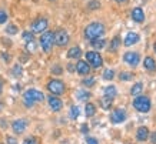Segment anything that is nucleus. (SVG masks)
I'll use <instances>...</instances> for the list:
<instances>
[{
	"instance_id": "42",
	"label": "nucleus",
	"mask_w": 156,
	"mask_h": 144,
	"mask_svg": "<svg viewBox=\"0 0 156 144\" xmlns=\"http://www.w3.org/2000/svg\"><path fill=\"white\" fill-rule=\"evenodd\" d=\"M80 130H82V133H83V134H87V131H89V127H87L86 124H83V125H82Z\"/></svg>"
},
{
	"instance_id": "18",
	"label": "nucleus",
	"mask_w": 156,
	"mask_h": 144,
	"mask_svg": "<svg viewBox=\"0 0 156 144\" xmlns=\"http://www.w3.org/2000/svg\"><path fill=\"white\" fill-rule=\"evenodd\" d=\"M82 56V50L80 47H72V49H69V51H67V57L69 59H79V57Z\"/></svg>"
},
{
	"instance_id": "2",
	"label": "nucleus",
	"mask_w": 156,
	"mask_h": 144,
	"mask_svg": "<svg viewBox=\"0 0 156 144\" xmlns=\"http://www.w3.org/2000/svg\"><path fill=\"white\" fill-rule=\"evenodd\" d=\"M105 26L99 22H93L90 23L89 26H86L85 29V37L89 39V40H95V39H99L105 34Z\"/></svg>"
},
{
	"instance_id": "5",
	"label": "nucleus",
	"mask_w": 156,
	"mask_h": 144,
	"mask_svg": "<svg viewBox=\"0 0 156 144\" xmlns=\"http://www.w3.org/2000/svg\"><path fill=\"white\" fill-rule=\"evenodd\" d=\"M48 90L53 96H60V94H63L66 91V86H65V83L62 80L53 79L48 83Z\"/></svg>"
},
{
	"instance_id": "9",
	"label": "nucleus",
	"mask_w": 156,
	"mask_h": 144,
	"mask_svg": "<svg viewBox=\"0 0 156 144\" xmlns=\"http://www.w3.org/2000/svg\"><path fill=\"white\" fill-rule=\"evenodd\" d=\"M48 29V19L44 17H40V19H36L32 24V33H43Z\"/></svg>"
},
{
	"instance_id": "29",
	"label": "nucleus",
	"mask_w": 156,
	"mask_h": 144,
	"mask_svg": "<svg viewBox=\"0 0 156 144\" xmlns=\"http://www.w3.org/2000/svg\"><path fill=\"white\" fill-rule=\"evenodd\" d=\"M17 32H19V29H17L16 24H9V26L6 27V33H7V34H16Z\"/></svg>"
},
{
	"instance_id": "14",
	"label": "nucleus",
	"mask_w": 156,
	"mask_h": 144,
	"mask_svg": "<svg viewBox=\"0 0 156 144\" xmlns=\"http://www.w3.org/2000/svg\"><path fill=\"white\" fill-rule=\"evenodd\" d=\"M149 129H147L146 125H140L139 129L136 130V139L137 141H146L149 139Z\"/></svg>"
},
{
	"instance_id": "32",
	"label": "nucleus",
	"mask_w": 156,
	"mask_h": 144,
	"mask_svg": "<svg viewBox=\"0 0 156 144\" xmlns=\"http://www.w3.org/2000/svg\"><path fill=\"white\" fill-rule=\"evenodd\" d=\"M23 40H24L26 43H27V42H32V40H34L33 33H32V32H24V33H23Z\"/></svg>"
},
{
	"instance_id": "40",
	"label": "nucleus",
	"mask_w": 156,
	"mask_h": 144,
	"mask_svg": "<svg viewBox=\"0 0 156 144\" xmlns=\"http://www.w3.org/2000/svg\"><path fill=\"white\" fill-rule=\"evenodd\" d=\"M149 137H151V143L156 144V131L155 133H152V134H149Z\"/></svg>"
},
{
	"instance_id": "35",
	"label": "nucleus",
	"mask_w": 156,
	"mask_h": 144,
	"mask_svg": "<svg viewBox=\"0 0 156 144\" xmlns=\"http://www.w3.org/2000/svg\"><path fill=\"white\" fill-rule=\"evenodd\" d=\"M7 22V13L5 10H0V24H3Z\"/></svg>"
},
{
	"instance_id": "45",
	"label": "nucleus",
	"mask_w": 156,
	"mask_h": 144,
	"mask_svg": "<svg viewBox=\"0 0 156 144\" xmlns=\"http://www.w3.org/2000/svg\"><path fill=\"white\" fill-rule=\"evenodd\" d=\"M115 2H116V3H126L128 0H115Z\"/></svg>"
},
{
	"instance_id": "37",
	"label": "nucleus",
	"mask_w": 156,
	"mask_h": 144,
	"mask_svg": "<svg viewBox=\"0 0 156 144\" xmlns=\"http://www.w3.org/2000/svg\"><path fill=\"white\" fill-rule=\"evenodd\" d=\"M6 141H7V144H19L17 143V139H14V137H12V135H7Z\"/></svg>"
},
{
	"instance_id": "28",
	"label": "nucleus",
	"mask_w": 156,
	"mask_h": 144,
	"mask_svg": "<svg viewBox=\"0 0 156 144\" xmlns=\"http://www.w3.org/2000/svg\"><path fill=\"white\" fill-rule=\"evenodd\" d=\"M103 79L105 80H113L115 79V71L112 69H106L103 71Z\"/></svg>"
},
{
	"instance_id": "11",
	"label": "nucleus",
	"mask_w": 156,
	"mask_h": 144,
	"mask_svg": "<svg viewBox=\"0 0 156 144\" xmlns=\"http://www.w3.org/2000/svg\"><path fill=\"white\" fill-rule=\"evenodd\" d=\"M48 103H49V106H50V108H52V111H55V113L60 111L62 107H63V103L59 98V96H49Z\"/></svg>"
},
{
	"instance_id": "27",
	"label": "nucleus",
	"mask_w": 156,
	"mask_h": 144,
	"mask_svg": "<svg viewBox=\"0 0 156 144\" xmlns=\"http://www.w3.org/2000/svg\"><path fill=\"white\" fill-rule=\"evenodd\" d=\"M36 49H37V44H36V42H34V40L26 43V50H27L29 53H34V51H36Z\"/></svg>"
},
{
	"instance_id": "34",
	"label": "nucleus",
	"mask_w": 156,
	"mask_h": 144,
	"mask_svg": "<svg viewBox=\"0 0 156 144\" xmlns=\"http://www.w3.org/2000/svg\"><path fill=\"white\" fill-rule=\"evenodd\" d=\"M13 74L16 76V77H20L22 76V66H19V64H16L13 67Z\"/></svg>"
},
{
	"instance_id": "15",
	"label": "nucleus",
	"mask_w": 156,
	"mask_h": 144,
	"mask_svg": "<svg viewBox=\"0 0 156 144\" xmlns=\"http://www.w3.org/2000/svg\"><path fill=\"white\" fill-rule=\"evenodd\" d=\"M139 34L135 32H130L126 34V37H125V46L129 47V46H133V44H136V43H139Z\"/></svg>"
},
{
	"instance_id": "33",
	"label": "nucleus",
	"mask_w": 156,
	"mask_h": 144,
	"mask_svg": "<svg viewBox=\"0 0 156 144\" xmlns=\"http://www.w3.org/2000/svg\"><path fill=\"white\" fill-rule=\"evenodd\" d=\"M23 144H39V140L36 137H33V135H30L27 139H24Z\"/></svg>"
},
{
	"instance_id": "4",
	"label": "nucleus",
	"mask_w": 156,
	"mask_h": 144,
	"mask_svg": "<svg viewBox=\"0 0 156 144\" xmlns=\"http://www.w3.org/2000/svg\"><path fill=\"white\" fill-rule=\"evenodd\" d=\"M133 107L136 108L139 113H147L151 110V100L146 96H137L135 100H133Z\"/></svg>"
},
{
	"instance_id": "22",
	"label": "nucleus",
	"mask_w": 156,
	"mask_h": 144,
	"mask_svg": "<svg viewBox=\"0 0 156 144\" xmlns=\"http://www.w3.org/2000/svg\"><path fill=\"white\" fill-rule=\"evenodd\" d=\"M90 44H92V47L93 49H96V50H100V49H103L105 46H106V40H103V39H95V40H90Z\"/></svg>"
},
{
	"instance_id": "19",
	"label": "nucleus",
	"mask_w": 156,
	"mask_h": 144,
	"mask_svg": "<svg viewBox=\"0 0 156 144\" xmlns=\"http://www.w3.org/2000/svg\"><path fill=\"white\" fill-rule=\"evenodd\" d=\"M143 66H145V69H146L147 71H155L156 70V63L152 57H146L145 61H143Z\"/></svg>"
},
{
	"instance_id": "24",
	"label": "nucleus",
	"mask_w": 156,
	"mask_h": 144,
	"mask_svg": "<svg viewBox=\"0 0 156 144\" xmlns=\"http://www.w3.org/2000/svg\"><path fill=\"white\" fill-rule=\"evenodd\" d=\"M119 46H120V37H119V36H115V37L112 39L110 44H109V50H110V51H116L119 49Z\"/></svg>"
},
{
	"instance_id": "7",
	"label": "nucleus",
	"mask_w": 156,
	"mask_h": 144,
	"mask_svg": "<svg viewBox=\"0 0 156 144\" xmlns=\"http://www.w3.org/2000/svg\"><path fill=\"white\" fill-rule=\"evenodd\" d=\"M69 34H67L66 30H63V29H60V30H57L56 33H55V44L59 47H65L69 43Z\"/></svg>"
},
{
	"instance_id": "36",
	"label": "nucleus",
	"mask_w": 156,
	"mask_h": 144,
	"mask_svg": "<svg viewBox=\"0 0 156 144\" xmlns=\"http://www.w3.org/2000/svg\"><path fill=\"white\" fill-rule=\"evenodd\" d=\"M100 7V3L98 2V0H93V2H90L89 3V9L90 10H96V9H99Z\"/></svg>"
},
{
	"instance_id": "38",
	"label": "nucleus",
	"mask_w": 156,
	"mask_h": 144,
	"mask_svg": "<svg viewBox=\"0 0 156 144\" xmlns=\"http://www.w3.org/2000/svg\"><path fill=\"white\" fill-rule=\"evenodd\" d=\"M86 143L87 144H99V141L95 137H86Z\"/></svg>"
},
{
	"instance_id": "31",
	"label": "nucleus",
	"mask_w": 156,
	"mask_h": 144,
	"mask_svg": "<svg viewBox=\"0 0 156 144\" xmlns=\"http://www.w3.org/2000/svg\"><path fill=\"white\" fill-rule=\"evenodd\" d=\"M83 86H86V87H92L93 84H95V77H86V79H83Z\"/></svg>"
},
{
	"instance_id": "1",
	"label": "nucleus",
	"mask_w": 156,
	"mask_h": 144,
	"mask_svg": "<svg viewBox=\"0 0 156 144\" xmlns=\"http://www.w3.org/2000/svg\"><path fill=\"white\" fill-rule=\"evenodd\" d=\"M44 100V94L42 91H39L36 88H29L27 91H24L23 94V103L26 107H32L36 103H40Z\"/></svg>"
},
{
	"instance_id": "44",
	"label": "nucleus",
	"mask_w": 156,
	"mask_h": 144,
	"mask_svg": "<svg viewBox=\"0 0 156 144\" xmlns=\"http://www.w3.org/2000/svg\"><path fill=\"white\" fill-rule=\"evenodd\" d=\"M3 86H5V83H3V80L0 79V94L3 93Z\"/></svg>"
},
{
	"instance_id": "10",
	"label": "nucleus",
	"mask_w": 156,
	"mask_h": 144,
	"mask_svg": "<svg viewBox=\"0 0 156 144\" xmlns=\"http://www.w3.org/2000/svg\"><path fill=\"white\" fill-rule=\"evenodd\" d=\"M123 60L126 61L129 66H132V67H136L139 64V61H140V56L137 54L136 51H128V53H125V56H123Z\"/></svg>"
},
{
	"instance_id": "43",
	"label": "nucleus",
	"mask_w": 156,
	"mask_h": 144,
	"mask_svg": "<svg viewBox=\"0 0 156 144\" xmlns=\"http://www.w3.org/2000/svg\"><path fill=\"white\" fill-rule=\"evenodd\" d=\"M2 57L5 59V61H10V57L7 56V53H2Z\"/></svg>"
},
{
	"instance_id": "13",
	"label": "nucleus",
	"mask_w": 156,
	"mask_h": 144,
	"mask_svg": "<svg viewBox=\"0 0 156 144\" xmlns=\"http://www.w3.org/2000/svg\"><path fill=\"white\" fill-rule=\"evenodd\" d=\"M76 71L80 76H87L90 73V64L85 60H79L76 64Z\"/></svg>"
},
{
	"instance_id": "48",
	"label": "nucleus",
	"mask_w": 156,
	"mask_h": 144,
	"mask_svg": "<svg viewBox=\"0 0 156 144\" xmlns=\"http://www.w3.org/2000/svg\"><path fill=\"white\" fill-rule=\"evenodd\" d=\"M49 2H55V0H49Z\"/></svg>"
},
{
	"instance_id": "23",
	"label": "nucleus",
	"mask_w": 156,
	"mask_h": 144,
	"mask_svg": "<svg viewBox=\"0 0 156 144\" xmlns=\"http://www.w3.org/2000/svg\"><path fill=\"white\" fill-rule=\"evenodd\" d=\"M103 93H105V96H108V97L115 98L116 97V94H118V90H116L115 86H108V87L103 88Z\"/></svg>"
},
{
	"instance_id": "21",
	"label": "nucleus",
	"mask_w": 156,
	"mask_h": 144,
	"mask_svg": "<svg viewBox=\"0 0 156 144\" xmlns=\"http://www.w3.org/2000/svg\"><path fill=\"white\" fill-rule=\"evenodd\" d=\"M112 104H113V98H112V97L105 96V97L100 100V106H102V108H103V110H109V108L112 107Z\"/></svg>"
},
{
	"instance_id": "20",
	"label": "nucleus",
	"mask_w": 156,
	"mask_h": 144,
	"mask_svg": "<svg viewBox=\"0 0 156 144\" xmlns=\"http://www.w3.org/2000/svg\"><path fill=\"white\" fill-rule=\"evenodd\" d=\"M85 114H86V117H93L96 114V106L93 104V103H86Z\"/></svg>"
},
{
	"instance_id": "8",
	"label": "nucleus",
	"mask_w": 156,
	"mask_h": 144,
	"mask_svg": "<svg viewBox=\"0 0 156 144\" xmlns=\"http://www.w3.org/2000/svg\"><path fill=\"white\" fill-rule=\"evenodd\" d=\"M126 111L123 110V108H115L113 111L110 113V121L113 123V124H120L123 121L126 120Z\"/></svg>"
},
{
	"instance_id": "30",
	"label": "nucleus",
	"mask_w": 156,
	"mask_h": 144,
	"mask_svg": "<svg viewBox=\"0 0 156 144\" xmlns=\"http://www.w3.org/2000/svg\"><path fill=\"white\" fill-rule=\"evenodd\" d=\"M119 77H120V80H123V81H128V80L133 79V74L132 73H128V71H122V73L119 74Z\"/></svg>"
},
{
	"instance_id": "3",
	"label": "nucleus",
	"mask_w": 156,
	"mask_h": 144,
	"mask_svg": "<svg viewBox=\"0 0 156 144\" xmlns=\"http://www.w3.org/2000/svg\"><path fill=\"white\" fill-rule=\"evenodd\" d=\"M55 44V33L53 32H43L40 36V46L44 53H50Z\"/></svg>"
},
{
	"instance_id": "39",
	"label": "nucleus",
	"mask_w": 156,
	"mask_h": 144,
	"mask_svg": "<svg viewBox=\"0 0 156 144\" xmlns=\"http://www.w3.org/2000/svg\"><path fill=\"white\" fill-rule=\"evenodd\" d=\"M52 73L53 74H62V67L60 66H55L52 69Z\"/></svg>"
},
{
	"instance_id": "41",
	"label": "nucleus",
	"mask_w": 156,
	"mask_h": 144,
	"mask_svg": "<svg viewBox=\"0 0 156 144\" xmlns=\"http://www.w3.org/2000/svg\"><path fill=\"white\" fill-rule=\"evenodd\" d=\"M75 70H76V66H73V64H67V71H69V73H73Z\"/></svg>"
},
{
	"instance_id": "12",
	"label": "nucleus",
	"mask_w": 156,
	"mask_h": 144,
	"mask_svg": "<svg viewBox=\"0 0 156 144\" xmlns=\"http://www.w3.org/2000/svg\"><path fill=\"white\" fill-rule=\"evenodd\" d=\"M26 127H27V121L24 120V118H19V120H14L13 123H12V129H13V131L16 134L24 133Z\"/></svg>"
},
{
	"instance_id": "6",
	"label": "nucleus",
	"mask_w": 156,
	"mask_h": 144,
	"mask_svg": "<svg viewBox=\"0 0 156 144\" xmlns=\"http://www.w3.org/2000/svg\"><path fill=\"white\" fill-rule=\"evenodd\" d=\"M86 61L95 69H99L103 66V59L98 51H87L86 53Z\"/></svg>"
},
{
	"instance_id": "17",
	"label": "nucleus",
	"mask_w": 156,
	"mask_h": 144,
	"mask_svg": "<svg viewBox=\"0 0 156 144\" xmlns=\"http://www.w3.org/2000/svg\"><path fill=\"white\" fill-rule=\"evenodd\" d=\"M90 97H92V94H90L87 90L80 88V90H77V91H76V98H77V100H80V101H86V100H89Z\"/></svg>"
},
{
	"instance_id": "25",
	"label": "nucleus",
	"mask_w": 156,
	"mask_h": 144,
	"mask_svg": "<svg viewBox=\"0 0 156 144\" xmlns=\"http://www.w3.org/2000/svg\"><path fill=\"white\" fill-rule=\"evenodd\" d=\"M142 90H143V84L136 83V84H133L132 88H130V94L132 96H139V94L142 93Z\"/></svg>"
},
{
	"instance_id": "16",
	"label": "nucleus",
	"mask_w": 156,
	"mask_h": 144,
	"mask_svg": "<svg viewBox=\"0 0 156 144\" xmlns=\"http://www.w3.org/2000/svg\"><path fill=\"white\" fill-rule=\"evenodd\" d=\"M132 19L137 23H142L143 20H145V13H143V10L140 7H135L132 10Z\"/></svg>"
},
{
	"instance_id": "26",
	"label": "nucleus",
	"mask_w": 156,
	"mask_h": 144,
	"mask_svg": "<svg viewBox=\"0 0 156 144\" xmlns=\"http://www.w3.org/2000/svg\"><path fill=\"white\" fill-rule=\"evenodd\" d=\"M80 114V110H79V107L77 106H72L70 107V113H69V116H70L72 120H76L77 117Z\"/></svg>"
},
{
	"instance_id": "46",
	"label": "nucleus",
	"mask_w": 156,
	"mask_h": 144,
	"mask_svg": "<svg viewBox=\"0 0 156 144\" xmlns=\"http://www.w3.org/2000/svg\"><path fill=\"white\" fill-rule=\"evenodd\" d=\"M3 106H5V104H3V103L0 101V110H2V108H3Z\"/></svg>"
},
{
	"instance_id": "47",
	"label": "nucleus",
	"mask_w": 156,
	"mask_h": 144,
	"mask_svg": "<svg viewBox=\"0 0 156 144\" xmlns=\"http://www.w3.org/2000/svg\"><path fill=\"white\" fill-rule=\"evenodd\" d=\"M153 50H155V53H156V43L153 44Z\"/></svg>"
}]
</instances>
